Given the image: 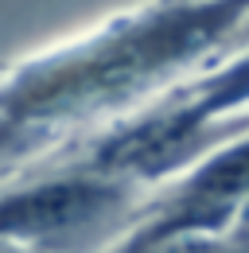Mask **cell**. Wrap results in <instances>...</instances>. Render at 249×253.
<instances>
[{
  "label": "cell",
  "instance_id": "obj_1",
  "mask_svg": "<svg viewBox=\"0 0 249 253\" xmlns=\"http://www.w3.org/2000/svg\"><path fill=\"white\" fill-rule=\"evenodd\" d=\"M249 16V0H164L28 63L0 90V144L132 105L199 63Z\"/></svg>",
  "mask_w": 249,
  "mask_h": 253
},
{
  "label": "cell",
  "instance_id": "obj_2",
  "mask_svg": "<svg viewBox=\"0 0 249 253\" xmlns=\"http://www.w3.org/2000/svg\"><path fill=\"white\" fill-rule=\"evenodd\" d=\"M124 199L121 179L93 171L47 179L24 191L0 195V242H20L43 253L47 242H66L97 222H105Z\"/></svg>",
  "mask_w": 249,
  "mask_h": 253
},
{
  "label": "cell",
  "instance_id": "obj_3",
  "mask_svg": "<svg viewBox=\"0 0 249 253\" xmlns=\"http://www.w3.org/2000/svg\"><path fill=\"white\" fill-rule=\"evenodd\" d=\"M249 218V136L203 160L175 199L144 230L152 234H230Z\"/></svg>",
  "mask_w": 249,
  "mask_h": 253
},
{
  "label": "cell",
  "instance_id": "obj_4",
  "mask_svg": "<svg viewBox=\"0 0 249 253\" xmlns=\"http://www.w3.org/2000/svg\"><path fill=\"white\" fill-rule=\"evenodd\" d=\"M121 253H249L230 234H152L140 230Z\"/></svg>",
  "mask_w": 249,
  "mask_h": 253
},
{
  "label": "cell",
  "instance_id": "obj_5",
  "mask_svg": "<svg viewBox=\"0 0 249 253\" xmlns=\"http://www.w3.org/2000/svg\"><path fill=\"white\" fill-rule=\"evenodd\" d=\"M0 253H39L31 246H20V242H0Z\"/></svg>",
  "mask_w": 249,
  "mask_h": 253
},
{
  "label": "cell",
  "instance_id": "obj_6",
  "mask_svg": "<svg viewBox=\"0 0 249 253\" xmlns=\"http://www.w3.org/2000/svg\"><path fill=\"white\" fill-rule=\"evenodd\" d=\"M246 35H249V20H246Z\"/></svg>",
  "mask_w": 249,
  "mask_h": 253
}]
</instances>
